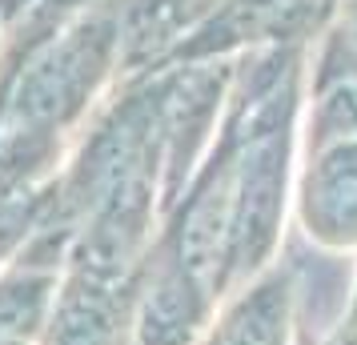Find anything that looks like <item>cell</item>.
Instances as JSON below:
<instances>
[{"label":"cell","instance_id":"cell-3","mask_svg":"<svg viewBox=\"0 0 357 345\" xmlns=\"http://www.w3.org/2000/svg\"><path fill=\"white\" fill-rule=\"evenodd\" d=\"M349 52H354V61H357V4H354V17H349Z\"/></svg>","mask_w":357,"mask_h":345},{"label":"cell","instance_id":"cell-1","mask_svg":"<svg viewBox=\"0 0 357 345\" xmlns=\"http://www.w3.org/2000/svg\"><path fill=\"white\" fill-rule=\"evenodd\" d=\"M297 217L305 237L325 253L357 249V137L313 148L301 177Z\"/></svg>","mask_w":357,"mask_h":345},{"label":"cell","instance_id":"cell-2","mask_svg":"<svg viewBox=\"0 0 357 345\" xmlns=\"http://www.w3.org/2000/svg\"><path fill=\"white\" fill-rule=\"evenodd\" d=\"M297 293L285 269H269L213 309L197 345H293Z\"/></svg>","mask_w":357,"mask_h":345}]
</instances>
